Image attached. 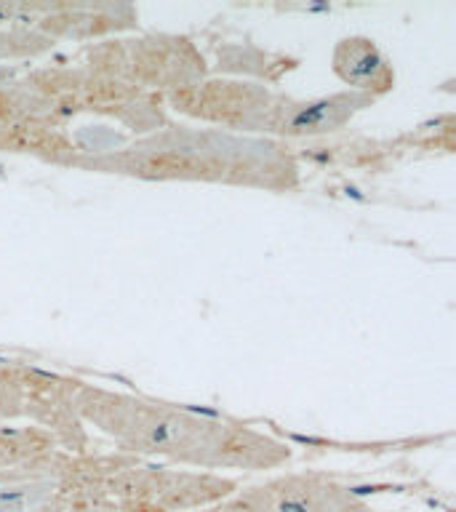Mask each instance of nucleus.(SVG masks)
Returning <instances> with one entry per match:
<instances>
[{"label": "nucleus", "instance_id": "nucleus-1", "mask_svg": "<svg viewBox=\"0 0 456 512\" xmlns=\"http://www.w3.org/2000/svg\"><path fill=\"white\" fill-rule=\"evenodd\" d=\"M342 51H347V62H355L352 67H342L339 70L347 83L352 80L358 86H366L368 80L382 70V59H379L376 48L368 40H344Z\"/></svg>", "mask_w": 456, "mask_h": 512}]
</instances>
